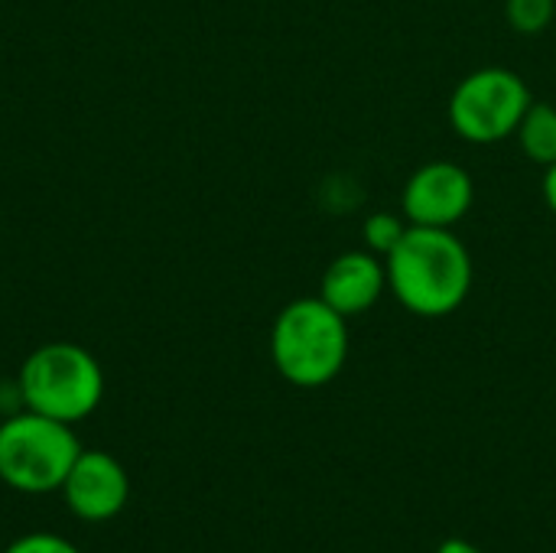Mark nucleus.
Returning <instances> with one entry per match:
<instances>
[{
  "label": "nucleus",
  "instance_id": "obj_1",
  "mask_svg": "<svg viewBox=\"0 0 556 553\" xmlns=\"http://www.w3.org/2000/svg\"><path fill=\"white\" fill-rule=\"evenodd\" d=\"M388 293L414 316L443 319L456 313L472 290L476 267L469 248L453 228L410 225L397 248L384 257Z\"/></svg>",
  "mask_w": 556,
  "mask_h": 553
},
{
  "label": "nucleus",
  "instance_id": "obj_2",
  "mask_svg": "<svg viewBox=\"0 0 556 553\" xmlns=\"http://www.w3.org/2000/svg\"><path fill=\"white\" fill-rule=\"evenodd\" d=\"M270 362L293 388H326L349 362V319L323 297L287 303L270 329Z\"/></svg>",
  "mask_w": 556,
  "mask_h": 553
},
{
  "label": "nucleus",
  "instance_id": "obj_3",
  "mask_svg": "<svg viewBox=\"0 0 556 553\" xmlns=\"http://www.w3.org/2000/svg\"><path fill=\"white\" fill-rule=\"evenodd\" d=\"M16 391L26 411L75 427L98 411L104 398V372L88 349L75 342H49L23 362Z\"/></svg>",
  "mask_w": 556,
  "mask_h": 553
},
{
  "label": "nucleus",
  "instance_id": "obj_4",
  "mask_svg": "<svg viewBox=\"0 0 556 553\" xmlns=\"http://www.w3.org/2000/svg\"><path fill=\"white\" fill-rule=\"evenodd\" d=\"M81 443L62 420L20 411L0 424V482L23 495L59 492Z\"/></svg>",
  "mask_w": 556,
  "mask_h": 553
},
{
  "label": "nucleus",
  "instance_id": "obj_5",
  "mask_svg": "<svg viewBox=\"0 0 556 553\" xmlns=\"http://www.w3.org/2000/svg\"><path fill=\"white\" fill-rule=\"evenodd\" d=\"M531 101V88L518 72L505 65H485L459 78L453 88L450 124L466 143L492 147L505 137H515Z\"/></svg>",
  "mask_w": 556,
  "mask_h": 553
},
{
  "label": "nucleus",
  "instance_id": "obj_6",
  "mask_svg": "<svg viewBox=\"0 0 556 553\" xmlns=\"http://www.w3.org/2000/svg\"><path fill=\"white\" fill-rule=\"evenodd\" d=\"M476 202L472 176L453 160H430L410 173L401 192V212L420 228H456Z\"/></svg>",
  "mask_w": 556,
  "mask_h": 553
},
{
  "label": "nucleus",
  "instance_id": "obj_7",
  "mask_svg": "<svg viewBox=\"0 0 556 553\" xmlns=\"http://www.w3.org/2000/svg\"><path fill=\"white\" fill-rule=\"evenodd\" d=\"M59 492L78 521L101 525L124 512L130 499V476L111 453L81 450Z\"/></svg>",
  "mask_w": 556,
  "mask_h": 553
},
{
  "label": "nucleus",
  "instance_id": "obj_8",
  "mask_svg": "<svg viewBox=\"0 0 556 553\" xmlns=\"http://www.w3.org/2000/svg\"><path fill=\"white\" fill-rule=\"evenodd\" d=\"M388 293V267L384 257L371 254L368 248L362 251H345L329 261L323 271L319 297L342 313L345 319L368 313L381 297Z\"/></svg>",
  "mask_w": 556,
  "mask_h": 553
},
{
  "label": "nucleus",
  "instance_id": "obj_9",
  "mask_svg": "<svg viewBox=\"0 0 556 553\" xmlns=\"http://www.w3.org/2000/svg\"><path fill=\"white\" fill-rule=\"evenodd\" d=\"M518 147L521 153L538 163V166H551L556 160V108L547 101H531V108L525 111L518 130Z\"/></svg>",
  "mask_w": 556,
  "mask_h": 553
},
{
  "label": "nucleus",
  "instance_id": "obj_10",
  "mask_svg": "<svg viewBox=\"0 0 556 553\" xmlns=\"http://www.w3.org/2000/svg\"><path fill=\"white\" fill-rule=\"evenodd\" d=\"M505 20L521 36H541L554 26L556 0H505Z\"/></svg>",
  "mask_w": 556,
  "mask_h": 553
},
{
  "label": "nucleus",
  "instance_id": "obj_11",
  "mask_svg": "<svg viewBox=\"0 0 556 553\" xmlns=\"http://www.w3.org/2000/svg\"><path fill=\"white\" fill-rule=\"evenodd\" d=\"M410 228V222L397 212H371L362 225V238H365V248L378 257H388L397 241L404 238V231Z\"/></svg>",
  "mask_w": 556,
  "mask_h": 553
},
{
  "label": "nucleus",
  "instance_id": "obj_12",
  "mask_svg": "<svg viewBox=\"0 0 556 553\" xmlns=\"http://www.w3.org/2000/svg\"><path fill=\"white\" fill-rule=\"evenodd\" d=\"M3 553H81L68 538L62 535H49V531H33L16 538L13 544H7Z\"/></svg>",
  "mask_w": 556,
  "mask_h": 553
},
{
  "label": "nucleus",
  "instance_id": "obj_13",
  "mask_svg": "<svg viewBox=\"0 0 556 553\" xmlns=\"http://www.w3.org/2000/svg\"><path fill=\"white\" fill-rule=\"evenodd\" d=\"M544 202H547V209L556 215V160L551 166H544Z\"/></svg>",
  "mask_w": 556,
  "mask_h": 553
},
{
  "label": "nucleus",
  "instance_id": "obj_14",
  "mask_svg": "<svg viewBox=\"0 0 556 553\" xmlns=\"http://www.w3.org/2000/svg\"><path fill=\"white\" fill-rule=\"evenodd\" d=\"M437 553H482L472 541H466V538H446L440 548H437Z\"/></svg>",
  "mask_w": 556,
  "mask_h": 553
}]
</instances>
